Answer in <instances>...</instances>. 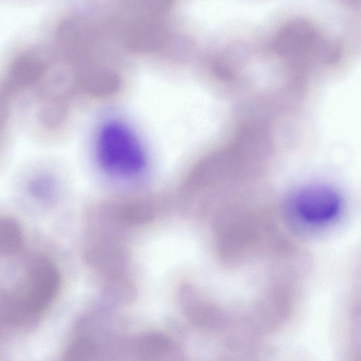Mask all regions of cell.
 <instances>
[{"label":"cell","instance_id":"cell-1","mask_svg":"<svg viewBox=\"0 0 361 361\" xmlns=\"http://www.w3.org/2000/svg\"><path fill=\"white\" fill-rule=\"evenodd\" d=\"M97 154L101 167L109 174L132 178L146 166L144 149L133 130L125 123L110 121L100 129Z\"/></svg>","mask_w":361,"mask_h":361},{"label":"cell","instance_id":"cell-2","mask_svg":"<svg viewBox=\"0 0 361 361\" xmlns=\"http://www.w3.org/2000/svg\"><path fill=\"white\" fill-rule=\"evenodd\" d=\"M341 207L338 195L331 189L324 187L303 190L293 200V209L297 216L312 226L330 223L337 217Z\"/></svg>","mask_w":361,"mask_h":361},{"label":"cell","instance_id":"cell-3","mask_svg":"<svg viewBox=\"0 0 361 361\" xmlns=\"http://www.w3.org/2000/svg\"><path fill=\"white\" fill-rule=\"evenodd\" d=\"M59 284L55 267L44 260L37 262L30 273L25 295L18 304L20 314L27 317L39 315L54 297Z\"/></svg>","mask_w":361,"mask_h":361},{"label":"cell","instance_id":"cell-4","mask_svg":"<svg viewBox=\"0 0 361 361\" xmlns=\"http://www.w3.org/2000/svg\"><path fill=\"white\" fill-rule=\"evenodd\" d=\"M163 38L161 24L155 17L147 16L131 24L126 35V43L131 50L147 51L157 48Z\"/></svg>","mask_w":361,"mask_h":361},{"label":"cell","instance_id":"cell-5","mask_svg":"<svg viewBox=\"0 0 361 361\" xmlns=\"http://www.w3.org/2000/svg\"><path fill=\"white\" fill-rule=\"evenodd\" d=\"M59 39L68 51L80 52L90 39V31L84 22L71 20L64 22L59 30Z\"/></svg>","mask_w":361,"mask_h":361},{"label":"cell","instance_id":"cell-6","mask_svg":"<svg viewBox=\"0 0 361 361\" xmlns=\"http://www.w3.org/2000/svg\"><path fill=\"white\" fill-rule=\"evenodd\" d=\"M44 65L37 56L24 54L17 57L10 68V79L13 82H29L39 78L43 73Z\"/></svg>","mask_w":361,"mask_h":361},{"label":"cell","instance_id":"cell-7","mask_svg":"<svg viewBox=\"0 0 361 361\" xmlns=\"http://www.w3.org/2000/svg\"><path fill=\"white\" fill-rule=\"evenodd\" d=\"M21 245V231L13 220L6 219L0 224V250L2 254L16 253Z\"/></svg>","mask_w":361,"mask_h":361},{"label":"cell","instance_id":"cell-8","mask_svg":"<svg viewBox=\"0 0 361 361\" xmlns=\"http://www.w3.org/2000/svg\"><path fill=\"white\" fill-rule=\"evenodd\" d=\"M139 5L147 12V16H154L164 11L171 4V0H136Z\"/></svg>","mask_w":361,"mask_h":361}]
</instances>
